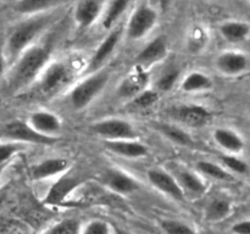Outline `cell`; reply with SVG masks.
Returning a JSON list of instances; mask_svg holds the SVG:
<instances>
[{
    "label": "cell",
    "mask_w": 250,
    "mask_h": 234,
    "mask_svg": "<svg viewBox=\"0 0 250 234\" xmlns=\"http://www.w3.org/2000/svg\"><path fill=\"white\" fill-rule=\"evenodd\" d=\"M50 46L44 44H33L27 48L15 60V66L9 77V89L17 92L36 82L37 78L50 62Z\"/></svg>",
    "instance_id": "obj_1"
},
{
    "label": "cell",
    "mask_w": 250,
    "mask_h": 234,
    "mask_svg": "<svg viewBox=\"0 0 250 234\" xmlns=\"http://www.w3.org/2000/svg\"><path fill=\"white\" fill-rule=\"evenodd\" d=\"M54 20L55 15L54 11H51L29 16L28 19L15 26L6 40V51L9 58L11 60H16L27 48L36 44L34 40L51 26Z\"/></svg>",
    "instance_id": "obj_2"
},
{
    "label": "cell",
    "mask_w": 250,
    "mask_h": 234,
    "mask_svg": "<svg viewBox=\"0 0 250 234\" xmlns=\"http://www.w3.org/2000/svg\"><path fill=\"white\" fill-rule=\"evenodd\" d=\"M111 73L107 68H100L89 73L87 78L81 80L70 90V102L75 110H83L99 97L109 83Z\"/></svg>",
    "instance_id": "obj_3"
},
{
    "label": "cell",
    "mask_w": 250,
    "mask_h": 234,
    "mask_svg": "<svg viewBox=\"0 0 250 234\" xmlns=\"http://www.w3.org/2000/svg\"><path fill=\"white\" fill-rule=\"evenodd\" d=\"M75 73V67L70 62L63 60L49 62L37 80L39 93L49 97L60 92L72 82Z\"/></svg>",
    "instance_id": "obj_4"
},
{
    "label": "cell",
    "mask_w": 250,
    "mask_h": 234,
    "mask_svg": "<svg viewBox=\"0 0 250 234\" xmlns=\"http://www.w3.org/2000/svg\"><path fill=\"white\" fill-rule=\"evenodd\" d=\"M158 22V11L148 4H141L129 16L126 37L129 40H139L151 32Z\"/></svg>",
    "instance_id": "obj_5"
},
{
    "label": "cell",
    "mask_w": 250,
    "mask_h": 234,
    "mask_svg": "<svg viewBox=\"0 0 250 234\" xmlns=\"http://www.w3.org/2000/svg\"><path fill=\"white\" fill-rule=\"evenodd\" d=\"M95 134L105 140H126L137 139V131L131 122L122 118H106L98 121L90 126Z\"/></svg>",
    "instance_id": "obj_6"
},
{
    "label": "cell",
    "mask_w": 250,
    "mask_h": 234,
    "mask_svg": "<svg viewBox=\"0 0 250 234\" xmlns=\"http://www.w3.org/2000/svg\"><path fill=\"white\" fill-rule=\"evenodd\" d=\"M4 136L12 141L21 144H37V145H51L58 139L44 136L37 133L28 122L12 121L4 127Z\"/></svg>",
    "instance_id": "obj_7"
},
{
    "label": "cell",
    "mask_w": 250,
    "mask_h": 234,
    "mask_svg": "<svg viewBox=\"0 0 250 234\" xmlns=\"http://www.w3.org/2000/svg\"><path fill=\"white\" fill-rule=\"evenodd\" d=\"M122 37V28L121 27H115L110 31V33L102 40V43L98 45L97 50L94 51L93 56L90 58L89 63L87 67V73H93L95 71L100 70L105 61L112 55L115 49L119 45L120 40Z\"/></svg>",
    "instance_id": "obj_8"
},
{
    "label": "cell",
    "mask_w": 250,
    "mask_h": 234,
    "mask_svg": "<svg viewBox=\"0 0 250 234\" xmlns=\"http://www.w3.org/2000/svg\"><path fill=\"white\" fill-rule=\"evenodd\" d=\"M148 180L155 189L177 201H185V193L178 184L176 177L161 168H151L148 171Z\"/></svg>",
    "instance_id": "obj_9"
},
{
    "label": "cell",
    "mask_w": 250,
    "mask_h": 234,
    "mask_svg": "<svg viewBox=\"0 0 250 234\" xmlns=\"http://www.w3.org/2000/svg\"><path fill=\"white\" fill-rule=\"evenodd\" d=\"M173 117L183 126L200 128L211 118V112L203 105H181L173 110Z\"/></svg>",
    "instance_id": "obj_10"
},
{
    "label": "cell",
    "mask_w": 250,
    "mask_h": 234,
    "mask_svg": "<svg viewBox=\"0 0 250 234\" xmlns=\"http://www.w3.org/2000/svg\"><path fill=\"white\" fill-rule=\"evenodd\" d=\"M215 65L222 75L238 76L248 68L249 58L242 51L226 50L217 55Z\"/></svg>",
    "instance_id": "obj_11"
},
{
    "label": "cell",
    "mask_w": 250,
    "mask_h": 234,
    "mask_svg": "<svg viewBox=\"0 0 250 234\" xmlns=\"http://www.w3.org/2000/svg\"><path fill=\"white\" fill-rule=\"evenodd\" d=\"M104 182L110 190L120 195L132 194L141 188V184L136 178L117 168H111L105 172Z\"/></svg>",
    "instance_id": "obj_12"
},
{
    "label": "cell",
    "mask_w": 250,
    "mask_h": 234,
    "mask_svg": "<svg viewBox=\"0 0 250 234\" xmlns=\"http://www.w3.org/2000/svg\"><path fill=\"white\" fill-rule=\"evenodd\" d=\"M102 14V0H78L73 12V20L78 28L87 29L99 20Z\"/></svg>",
    "instance_id": "obj_13"
},
{
    "label": "cell",
    "mask_w": 250,
    "mask_h": 234,
    "mask_svg": "<svg viewBox=\"0 0 250 234\" xmlns=\"http://www.w3.org/2000/svg\"><path fill=\"white\" fill-rule=\"evenodd\" d=\"M28 124L37 133L44 136H51V138H56V134L60 133L61 127H62L58 115L45 111V110L33 112L29 116Z\"/></svg>",
    "instance_id": "obj_14"
},
{
    "label": "cell",
    "mask_w": 250,
    "mask_h": 234,
    "mask_svg": "<svg viewBox=\"0 0 250 234\" xmlns=\"http://www.w3.org/2000/svg\"><path fill=\"white\" fill-rule=\"evenodd\" d=\"M167 40L166 37L158 36L143 46L137 55V62L142 66H149L159 62L167 55Z\"/></svg>",
    "instance_id": "obj_15"
},
{
    "label": "cell",
    "mask_w": 250,
    "mask_h": 234,
    "mask_svg": "<svg viewBox=\"0 0 250 234\" xmlns=\"http://www.w3.org/2000/svg\"><path fill=\"white\" fill-rule=\"evenodd\" d=\"M104 145L111 153L127 158H141L148 155V148L137 139L105 140Z\"/></svg>",
    "instance_id": "obj_16"
},
{
    "label": "cell",
    "mask_w": 250,
    "mask_h": 234,
    "mask_svg": "<svg viewBox=\"0 0 250 234\" xmlns=\"http://www.w3.org/2000/svg\"><path fill=\"white\" fill-rule=\"evenodd\" d=\"M212 136H214L215 143L229 155H238L244 150V146H246L241 134L231 128H225V127L216 128Z\"/></svg>",
    "instance_id": "obj_17"
},
{
    "label": "cell",
    "mask_w": 250,
    "mask_h": 234,
    "mask_svg": "<svg viewBox=\"0 0 250 234\" xmlns=\"http://www.w3.org/2000/svg\"><path fill=\"white\" fill-rule=\"evenodd\" d=\"M71 0H17L15 4V11L26 16L46 14L62 6Z\"/></svg>",
    "instance_id": "obj_18"
},
{
    "label": "cell",
    "mask_w": 250,
    "mask_h": 234,
    "mask_svg": "<svg viewBox=\"0 0 250 234\" xmlns=\"http://www.w3.org/2000/svg\"><path fill=\"white\" fill-rule=\"evenodd\" d=\"M70 167L68 160L63 157H50L43 160L32 168V178L36 180H43L46 178L63 175Z\"/></svg>",
    "instance_id": "obj_19"
},
{
    "label": "cell",
    "mask_w": 250,
    "mask_h": 234,
    "mask_svg": "<svg viewBox=\"0 0 250 234\" xmlns=\"http://www.w3.org/2000/svg\"><path fill=\"white\" fill-rule=\"evenodd\" d=\"M80 184V180L72 176H60L55 184L50 188L45 197V202L49 205H59L63 202V200L75 190V188Z\"/></svg>",
    "instance_id": "obj_20"
},
{
    "label": "cell",
    "mask_w": 250,
    "mask_h": 234,
    "mask_svg": "<svg viewBox=\"0 0 250 234\" xmlns=\"http://www.w3.org/2000/svg\"><path fill=\"white\" fill-rule=\"evenodd\" d=\"M149 76L146 71L138 70L132 72L120 83L117 94L121 98H129L133 99L137 94L144 90L148 85Z\"/></svg>",
    "instance_id": "obj_21"
},
{
    "label": "cell",
    "mask_w": 250,
    "mask_h": 234,
    "mask_svg": "<svg viewBox=\"0 0 250 234\" xmlns=\"http://www.w3.org/2000/svg\"><path fill=\"white\" fill-rule=\"evenodd\" d=\"M219 31L222 38L229 43H242L250 37V24L238 20H229L220 24Z\"/></svg>",
    "instance_id": "obj_22"
},
{
    "label": "cell",
    "mask_w": 250,
    "mask_h": 234,
    "mask_svg": "<svg viewBox=\"0 0 250 234\" xmlns=\"http://www.w3.org/2000/svg\"><path fill=\"white\" fill-rule=\"evenodd\" d=\"M178 184L182 188L183 193H189L193 195H202L207 190V183L203 179L202 175L192 172V171L183 170L177 173Z\"/></svg>",
    "instance_id": "obj_23"
},
{
    "label": "cell",
    "mask_w": 250,
    "mask_h": 234,
    "mask_svg": "<svg viewBox=\"0 0 250 234\" xmlns=\"http://www.w3.org/2000/svg\"><path fill=\"white\" fill-rule=\"evenodd\" d=\"M212 85H214V82L210 76L199 71H193L183 78L181 83V89L185 93H198L211 89Z\"/></svg>",
    "instance_id": "obj_24"
},
{
    "label": "cell",
    "mask_w": 250,
    "mask_h": 234,
    "mask_svg": "<svg viewBox=\"0 0 250 234\" xmlns=\"http://www.w3.org/2000/svg\"><path fill=\"white\" fill-rule=\"evenodd\" d=\"M232 211V204L226 197H215L205 209V217L210 222H219L227 218Z\"/></svg>",
    "instance_id": "obj_25"
},
{
    "label": "cell",
    "mask_w": 250,
    "mask_h": 234,
    "mask_svg": "<svg viewBox=\"0 0 250 234\" xmlns=\"http://www.w3.org/2000/svg\"><path fill=\"white\" fill-rule=\"evenodd\" d=\"M158 129L172 143L178 144L182 146H192L194 144L192 136L187 133L183 128L176 126V124L163 123L159 124Z\"/></svg>",
    "instance_id": "obj_26"
},
{
    "label": "cell",
    "mask_w": 250,
    "mask_h": 234,
    "mask_svg": "<svg viewBox=\"0 0 250 234\" xmlns=\"http://www.w3.org/2000/svg\"><path fill=\"white\" fill-rule=\"evenodd\" d=\"M131 0H111L103 16V27L106 29L114 28L117 20L125 14Z\"/></svg>",
    "instance_id": "obj_27"
},
{
    "label": "cell",
    "mask_w": 250,
    "mask_h": 234,
    "mask_svg": "<svg viewBox=\"0 0 250 234\" xmlns=\"http://www.w3.org/2000/svg\"><path fill=\"white\" fill-rule=\"evenodd\" d=\"M197 170L199 175L216 180H231L233 178L232 173H229L226 168L211 161H199L197 162Z\"/></svg>",
    "instance_id": "obj_28"
},
{
    "label": "cell",
    "mask_w": 250,
    "mask_h": 234,
    "mask_svg": "<svg viewBox=\"0 0 250 234\" xmlns=\"http://www.w3.org/2000/svg\"><path fill=\"white\" fill-rule=\"evenodd\" d=\"M208 41H209V36L204 27L199 24L192 27L187 37V46L192 53H199L204 50Z\"/></svg>",
    "instance_id": "obj_29"
},
{
    "label": "cell",
    "mask_w": 250,
    "mask_h": 234,
    "mask_svg": "<svg viewBox=\"0 0 250 234\" xmlns=\"http://www.w3.org/2000/svg\"><path fill=\"white\" fill-rule=\"evenodd\" d=\"M222 167L226 168L229 173H237V175H244L248 172V163L242 160L237 155H224L221 157Z\"/></svg>",
    "instance_id": "obj_30"
},
{
    "label": "cell",
    "mask_w": 250,
    "mask_h": 234,
    "mask_svg": "<svg viewBox=\"0 0 250 234\" xmlns=\"http://www.w3.org/2000/svg\"><path fill=\"white\" fill-rule=\"evenodd\" d=\"M180 70L177 68H171V70L165 71L156 80V89L160 92H168L173 88V85L180 79Z\"/></svg>",
    "instance_id": "obj_31"
},
{
    "label": "cell",
    "mask_w": 250,
    "mask_h": 234,
    "mask_svg": "<svg viewBox=\"0 0 250 234\" xmlns=\"http://www.w3.org/2000/svg\"><path fill=\"white\" fill-rule=\"evenodd\" d=\"M159 99V95L156 90L148 89L146 88L144 90H142L139 94H137L136 97L132 99V104L134 105L138 109H148V107L153 106Z\"/></svg>",
    "instance_id": "obj_32"
},
{
    "label": "cell",
    "mask_w": 250,
    "mask_h": 234,
    "mask_svg": "<svg viewBox=\"0 0 250 234\" xmlns=\"http://www.w3.org/2000/svg\"><path fill=\"white\" fill-rule=\"evenodd\" d=\"M80 233H81L80 222L72 218H67L59 222V223H56L55 226H53L48 232H46V234H80Z\"/></svg>",
    "instance_id": "obj_33"
},
{
    "label": "cell",
    "mask_w": 250,
    "mask_h": 234,
    "mask_svg": "<svg viewBox=\"0 0 250 234\" xmlns=\"http://www.w3.org/2000/svg\"><path fill=\"white\" fill-rule=\"evenodd\" d=\"M161 228L166 234H197L189 224L176 219H165L161 222Z\"/></svg>",
    "instance_id": "obj_34"
},
{
    "label": "cell",
    "mask_w": 250,
    "mask_h": 234,
    "mask_svg": "<svg viewBox=\"0 0 250 234\" xmlns=\"http://www.w3.org/2000/svg\"><path fill=\"white\" fill-rule=\"evenodd\" d=\"M23 148L24 144L16 143V141L0 144V165H5V163L9 162L10 158H11L15 154L23 150Z\"/></svg>",
    "instance_id": "obj_35"
},
{
    "label": "cell",
    "mask_w": 250,
    "mask_h": 234,
    "mask_svg": "<svg viewBox=\"0 0 250 234\" xmlns=\"http://www.w3.org/2000/svg\"><path fill=\"white\" fill-rule=\"evenodd\" d=\"M80 234H110V227L102 219H94L89 222Z\"/></svg>",
    "instance_id": "obj_36"
},
{
    "label": "cell",
    "mask_w": 250,
    "mask_h": 234,
    "mask_svg": "<svg viewBox=\"0 0 250 234\" xmlns=\"http://www.w3.org/2000/svg\"><path fill=\"white\" fill-rule=\"evenodd\" d=\"M232 232L234 234H250V219L237 222L232 227Z\"/></svg>",
    "instance_id": "obj_37"
},
{
    "label": "cell",
    "mask_w": 250,
    "mask_h": 234,
    "mask_svg": "<svg viewBox=\"0 0 250 234\" xmlns=\"http://www.w3.org/2000/svg\"><path fill=\"white\" fill-rule=\"evenodd\" d=\"M158 2H159V5H160V9L163 10V11H166V10L170 7L172 0H158Z\"/></svg>",
    "instance_id": "obj_38"
},
{
    "label": "cell",
    "mask_w": 250,
    "mask_h": 234,
    "mask_svg": "<svg viewBox=\"0 0 250 234\" xmlns=\"http://www.w3.org/2000/svg\"><path fill=\"white\" fill-rule=\"evenodd\" d=\"M4 67H5V61L4 58H2V56L0 55V76H1L2 72H4Z\"/></svg>",
    "instance_id": "obj_39"
},
{
    "label": "cell",
    "mask_w": 250,
    "mask_h": 234,
    "mask_svg": "<svg viewBox=\"0 0 250 234\" xmlns=\"http://www.w3.org/2000/svg\"><path fill=\"white\" fill-rule=\"evenodd\" d=\"M6 165H7V163H5V165H0V177H1V175H2V172H4Z\"/></svg>",
    "instance_id": "obj_40"
},
{
    "label": "cell",
    "mask_w": 250,
    "mask_h": 234,
    "mask_svg": "<svg viewBox=\"0 0 250 234\" xmlns=\"http://www.w3.org/2000/svg\"><path fill=\"white\" fill-rule=\"evenodd\" d=\"M116 233H117V234H128V233H127V232L122 231V229H119V228L116 229Z\"/></svg>",
    "instance_id": "obj_41"
}]
</instances>
